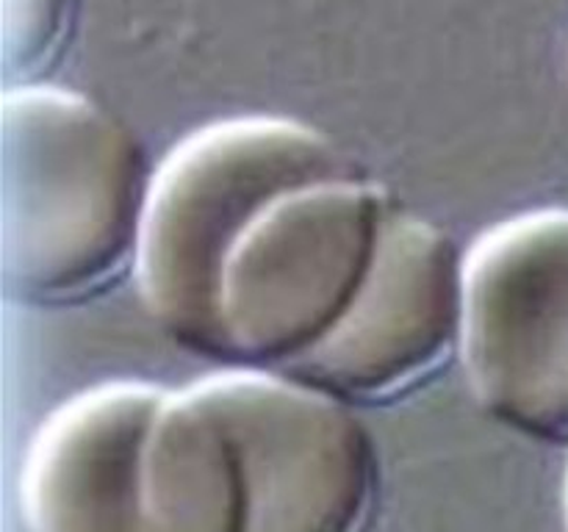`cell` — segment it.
Listing matches in <instances>:
<instances>
[{"instance_id":"cell-4","label":"cell","mask_w":568,"mask_h":532,"mask_svg":"<svg viewBox=\"0 0 568 532\" xmlns=\"http://www.w3.org/2000/svg\"><path fill=\"white\" fill-rule=\"evenodd\" d=\"M460 360L483 413L568 447V208L510 216L466 249Z\"/></svg>"},{"instance_id":"cell-6","label":"cell","mask_w":568,"mask_h":532,"mask_svg":"<svg viewBox=\"0 0 568 532\" xmlns=\"http://www.w3.org/2000/svg\"><path fill=\"white\" fill-rule=\"evenodd\" d=\"M464 321L466 249L433 219L397 211L353 308L283 375L353 408L392 402L460 355Z\"/></svg>"},{"instance_id":"cell-7","label":"cell","mask_w":568,"mask_h":532,"mask_svg":"<svg viewBox=\"0 0 568 532\" xmlns=\"http://www.w3.org/2000/svg\"><path fill=\"white\" fill-rule=\"evenodd\" d=\"M166 397L155 382L109 380L59 405L22 463L28 532H153L144 454Z\"/></svg>"},{"instance_id":"cell-1","label":"cell","mask_w":568,"mask_h":532,"mask_svg":"<svg viewBox=\"0 0 568 532\" xmlns=\"http://www.w3.org/2000/svg\"><path fill=\"white\" fill-rule=\"evenodd\" d=\"M155 170L136 133L50 83L0 94V283L26 308H64L136 272Z\"/></svg>"},{"instance_id":"cell-8","label":"cell","mask_w":568,"mask_h":532,"mask_svg":"<svg viewBox=\"0 0 568 532\" xmlns=\"http://www.w3.org/2000/svg\"><path fill=\"white\" fill-rule=\"evenodd\" d=\"M0 9L3 89L42 83L70 44L81 0H0Z\"/></svg>"},{"instance_id":"cell-9","label":"cell","mask_w":568,"mask_h":532,"mask_svg":"<svg viewBox=\"0 0 568 532\" xmlns=\"http://www.w3.org/2000/svg\"><path fill=\"white\" fill-rule=\"evenodd\" d=\"M564 508H566V532H568V474H566V491H564Z\"/></svg>"},{"instance_id":"cell-5","label":"cell","mask_w":568,"mask_h":532,"mask_svg":"<svg viewBox=\"0 0 568 532\" xmlns=\"http://www.w3.org/2000/svg\"><path fill=\"white\" fill-rule=\"evenodd\" d=\"M192 386L236 443L247 532L369 530L381 454L353 405L258 369H225Z\"/></svg>"},{"instance_id":"cell-3","label":"cell","mask_w":568,"mask_h":532,"mask_svg":"<svg viewBox=\"0 0 568 532\" xmlns=\"http://www.w3.org/2000/svg\"><path fill=\"white\" fill-rule=\"evenodd\" d=\"M397 211L361 172L277 197L222 275V364L283 375L308 358L358 299Z\"/></svg>"},{"instance_id":"cell-2","label":"cell","mask_w":568,"mask_h":532,"mask_svg":"<svg viewBox=\"0 0 568 532\" xmlns=\"http://www.w3.org/2000/svg\"><path fill=\"white\" fill-rule=\"evenodd\" d=\"M353 172L331 136L288 116H233L175 144L155 170L136 264L164 336L222 364V275L244 233L286 192Z\"/></svg>"}]
</instances>
